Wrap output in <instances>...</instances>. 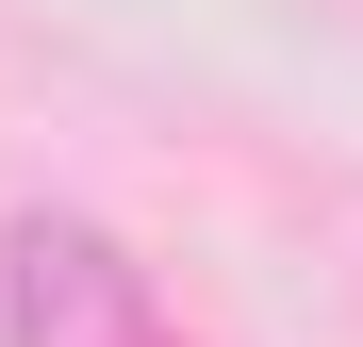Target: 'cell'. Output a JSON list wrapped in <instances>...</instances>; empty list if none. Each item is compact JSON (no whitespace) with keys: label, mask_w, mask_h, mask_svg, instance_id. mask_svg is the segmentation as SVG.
Instances as JSON below:
<instances>
[{"label":"cell","mask_w":363,"mask_h":347,"mask_svg":"<svg viewBox=\"0 0 363 347\" xmlns=\"http://www.w3.org/2000/svg\"><path fill=\"white\" fill-rule=\"evenodd\" d=\"M17 347H165V314H149V281L99 248V231H17Z\"/></svg>","instance_id":"1"}]
</instances>
